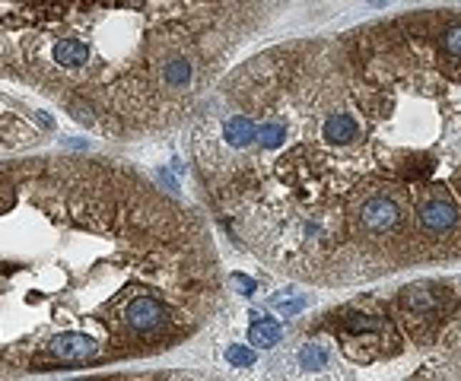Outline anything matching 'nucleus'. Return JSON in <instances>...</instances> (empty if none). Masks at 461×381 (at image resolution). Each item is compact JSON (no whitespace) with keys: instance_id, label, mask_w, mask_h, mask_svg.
<instances>
[{"instance_id":"f257e3e1","label":"nucleus","mask_w":461,"mask_h":381,"mask_svg":"<svg viewBox=\"0 0 461 381\" xmlns=\"http://www.w3.org/2000/svg\"><path fill=\"white\" fill-rule=\"evenodd\" d=\"M191 153L229 235L293 280L461 260V13L375 19L226 70Z\"/></svg>"},{"instance_id":"f03ea898","label":"nucleus","mask_w":461,"mask_h":381,"mask_svg":"<svg viewBox=\"0 0 461 381\" xmlns=\"http://www.w3.org/2000/svg\"><path fill=\"white\" fill-rule=\"evenodd\" d=\"M226 308L207 223L96 156L0 159V378L150 359Z\"/></svg>"},{"instance_id":"7ed1b4c3","label":"nucleus","mask_w":461,"mask_h":381,"mask_svg":"<svg viewBox=\"0 0 461 381\" xmlns=\"http://www.w3.org/2000/svg\"><path fill=\"white\" fill-rule=\"evenodd\" d=\"M258 0H0V83L109 140L194 121Z\"/></svg>"},{"instance_id":"20e7f679","label":"nucleus","mask_w":461,"mask_h":381,"mask_svg":"<svg viewBox=\"0 0 461 381\" xmlns=\"http://www.w3.org/2000/svg\"><path fill=\"white\" fill-rule=\"evenodd\" d=\"M439 343H442V350H439V356L432 359L427 369H432V375L461 378V312L455 315V321L442 330Z\"/></svg>"},{"instance_id":"39448f33","label":"nucleus","mask_w":461,"mask_h":381,"mask_svg":"<svg viewBox=\"0 0 461 381\" xmlns=\"http://www.w3.org/2000/svg\"><path fill=\"white\" fill-rule=\"evenodd\" d=\"M280 337H283V327H280V321H274V318H261L258 315V321L248 327V340L258 343V347H264V350L277 347Z\"/></svg>"},{"instance_id":"423d86ee","label":"nucleus","mask_w":461,"mask_h":381,"mask_svg":"<svg viewBox=\"0 0 461 381\" xmlns=\"http://www.w3.org/2000/svg\"><path fill=\"white\" fill-rule=\"evenodd\" d=\"M324 362H328V350L322 343H306L302 347V365L306 369H324Z\"/></svg>"},{"instance_id":"0eeeda50","label":"nucleus","mask_w":461,"mask_h":381,"mask_svg":"<svg viewBox=\"0 0 461 381\" xmlns=\"http://www.w3.org/2000/svg\"><path fill=\"white\" fill-rule=\"evenodd\" d=\"M226 359H229L232 369H252V365L258 362L254 350H248V347H229V352H226Z\"/></svg>"},{"instance_id":"6e6552de","label":"nucleus","mask_w":461,"mask_h":381,"mask_svg":"<svg viewBox=\"0 0 461 381\" xmlns=\"http://www.w3.org/2000/svg\"><path fill=\"white\" fill-rule=\"evenodd\" d=\"M271 305H274V308H280L283 315H296L302 305H306V295H299V299H287V295H277Z\"/></svg>"},{"instance_id":"1a4fd4ad","label":"nucleus","mask_w":461,"mask_h":381,"mask_svg":"<svg viewBox=\"0 0 461 381\" xmlns=\"http://www.w3.org/2000/svg\"><path fill=\"white\" fill-rule=\"evenodd\" d=\"M232 283L242 289V295H252L254 289H258V283H254V280H248V277H242V273H232Z\"/></svg>"}]
</instances>
